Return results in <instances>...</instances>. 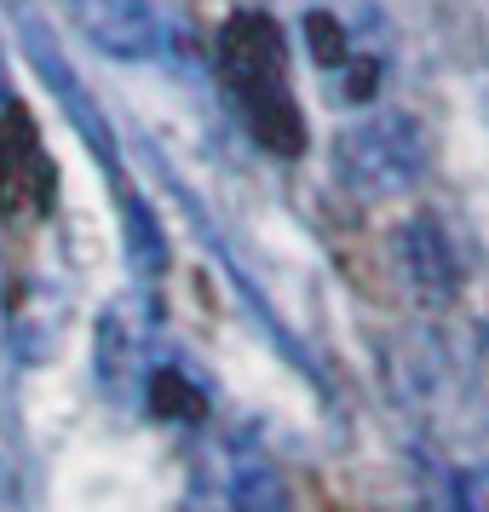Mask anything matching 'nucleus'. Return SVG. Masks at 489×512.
Here are the masks:
<instances>
[{"mask_svg": "<svg viewBox=\"0 0 489 512\" xmlns=\"http://www.w3.org/2000/svg\"><path fill=\"white\" fill-rule=\"evenodd\" d=\"M219 70H225V87L236 98L242 133L265 156H282V162L305 156L311 133H305V110L294 98V81H288V41H282L277 18L236 12L219 29Z\"/></svg>", "mask_w": 489, "mask_h": 512, "instance_id": "nucleus-1", "label": "nucleus"}, {"mask_svg": "<svg viewBox=\"0 0 489 512\" xmlns=\"http://www.w3.org/2000/svg\"><path fill=\"white\" fill-rule=\"evenodd\" d=\"M328 167H334V185L351 190L357 202H392V196H409L426 173V133L403 110H363L334 133Z\"/></svg>", "mask_w": 489, "mask_h": 512, "instance_id": "nucleus-2", "label": "nucleus"}, {"mask_svg": "<svg viewBox=\"0 0 489 512\" xmlns=\"http://www.w3.org/2000/svg\"><path fill=\"white\" fill-rule=\"evenodd\" d=\"M196 489L208 512H288L282 466L248 438H219L196 461Z\"/></svg>", "mask_w": 489, "mask_h": 512, "instance_id": "nucleus-3", "label": "nucleus"}, {"mask_svg": "<svg viewBox=\"0 0 489 512\" xmlns=\"http://www.w3.org/2000/svg\"><path fill=\"white\" fill-rule=\"evenodd\" d=\"M75 29L116 64H150L162 52V12L150 0H64Z\"/></svg>", "mask_w": 489, "mask_h": 512, "instance_id": "nucleus-4", "label": "nucleus"}, {"mask_svg": "<svg viewBox=\"0 0 489 512\" xmlns=\"http://www.w3.org/2000/svg\"><path fill=\"white\" fill-rule=\"evenodd\" d=\"M0 208L24 213V219H47L52 213V162L24 110L0 116Z\"/></svg>", "mask_w": 489, "mask_h": 512, "instance_id": "nucleus-5", "label": "nucleus"}, {"mask_svg": "<svg viewBox=\"0 0 489 512\" xmlns=\"http://www.w3.org/2000/svg\"><path fill=\"white\" fill-rule=\"evenodd\" d=\"M305 41H311V58H317V70H328V75H351L346 81V93L351 98H369L374 93V64L357 52V41H351L346 29H340V18L334 12H323V6H311L305 12Z\"/></svg>", "mask_w": 489, "mask_h": 512, "instance_id": "nucleus-6", "label": "nucleus"}, {"mask_svg": "<svg viewBox=\"0 0 489 512\" xmlns=\"http://www.w3.org/2000/svg\"><path fill=\"white\" fill-rule=\"evenodd\" d=\"M403 265H409L415 288H426L432 300H443V294L455 288V254H449V242H443L426 219L403 231Z\"/></svg>", "mask_w": 489, "mask_h": 512, "instance_id": "nucleus-7", "label": "nucleus"}, {"mask_svg": "<svg viewBox=\"0 0 489 512\" xmlns=\"http://www.w3.org/2000/svg\"><path fill=\"white\" fill-rule=\"evenodd\" d=\"M455 512H489V461L461 466V478H455Z\"/></svg>", "mask_w": 489, "mask_h": 512, "instance_id": "nucleus-8", "label": "nucleus"}, {"mask_svg": "<svg viewBox=\"0 0 489 512\" xmlns=\"http://www.w3.org/2000/svg\"><path fill=\"white\" fill-rule=\"evenodd\" d=\"M0 512H6V484H0Z\"/></svg>", "mask_w": 489, "mask_h": 512, "instance_id": "nucleus-9", "label": "nucleus"}]
</instances>
